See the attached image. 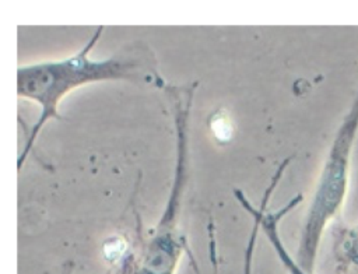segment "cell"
I'll list each match as a JSON object with an SVG mask.
<instances>
[{"mask_svg": "<svg viewBox=\"0 0 358 274\" xmlns=\"http://www.w3.org/2000/svg\"><path fill=\"white\" fill-rule=\"evenodd\" d=\"M102 27H98L90 41L74 55L60 60H45L20 66L17 70V94L41 106V113L21 151L17 166L21 169L41 129L50 119H60L59 103L62 99L83 85L110 81L133 80L141 73V60L133 55H117L108 59L90 57Z\"/></svg>", "mask_w": 358, "mask_h": 274, "instance_id": "obj_1", "label": "cell"}, {"mask_svg": "<svg viewBox=\"0 0 358 274\" xmlns=\"http://www.w3.org/2000/svg\"><path fill=\"white\" fill-rule=\"evenodd\" d=\"M357 130L358 96L337 133L312 200L299 249V257L305 267L312 266L322 232L326 228L327 221L331 219L343 203L348 180L350 152Z\"/></svg>", "mask_w": 358, "mask_h": 274, "instance_id": "obj_2", "label": "cell"}, {"mask_svg": "<svg viewBox=\"0 0 358 274\" xmlns=\"http://www.w3.org/2000/svg\"><path fill=\"white\" fill-rule=\"evenodd\" d=\"M341 250L347 263L358 270V228L347 233L345 240L341 243Z\"/></svg>", "mask_w": 358, "mask_h": 274, "instance_id": "obj_3", "label": "cell"}, {"mask_svg": "<svg viewBox=\"0 0 358 274\" xmlns=\"http://www.w3.org/2000/svg\"><path fill=\"white\" fill-rule=\"evenodd\" d=\"M211 130L220 141H228L232 137V124L225 115H215L211 120Z\"/></svg>", "mask_w": 358, "mask_h": 274, "instance_id": "obj_4", "label": "cell"}]
</instances>
